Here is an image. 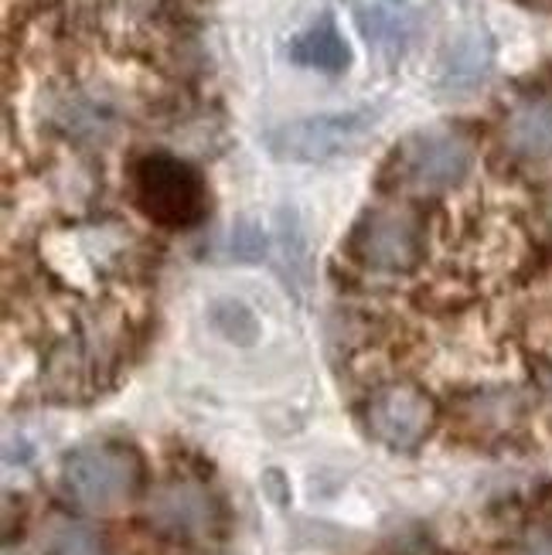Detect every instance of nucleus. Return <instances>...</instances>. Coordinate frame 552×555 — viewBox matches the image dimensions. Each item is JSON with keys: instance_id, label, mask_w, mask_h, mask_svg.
Wrapping results in <instances>:
<instances>
[{"instance_id": "nucleus-1", "label": "nucleus", "mask_w": 552, "mask_h": 555, "mask_svg": "<svg viewBox=\"0 0 552 555\" xmlns=\"http://www.w3.org/2000/svg\"><path fill=\"white\" fill-rule=\"evenodd\" d=\"M133 205L161 229H195L208 215V184L195 164L151 151L130 167Z\"/></svg>"}, {"instance_id": "nucleus-2", "label": "nucleus", "mask_w": 552, "mask_h": 555, "mask_svg": "<svg viewBox=\"0 0 552 555\" xmlns=\"http://www.w3.org/2000/svg\"><path fill=\"white\" fill-rule=\"evenodd\" d=\"M372 130H375L372 109L300 116L267 133V151L277 160H291V164H328L362 151V143L372 137Z\"/></svg>"}, {"instance_id": "nucleus-3", "label": "nucleus", "mask_w": 552, "mask_h": 555, "mask_svg": "<svg viewBox=\"0 0 552 555\" xmlns=\"http://www.w3.org/2000/svg\"><path fill=\"white\" fill-rule=\"evenodd\" d=\"M140 456L116 443H95L68 453L62 467V485L68 498L86 512H113L127 504L140 488Z\"/></svg>"}, {"instance_id": "nucleus-4", "label": "nucleus", "mask_w": 552, "mask_h": 555, "mask_svg": "<svg viewBox=\"0 0 552 555\" xmlns=\"http://www.w3.org/2000/svg\"><path fill=\"white\" fill-rule=\"evenodd\" d=\"M474 151L467 137L458 130L429 127L406 137L393 154V175L399 188L420 191V195H437L453 184H461L471 171Z\"/></svg>"}, {"instance_id": "nucleus-5", "label": "nucleus", "mask_w": 552, "mask_h": 555, "mask_svg": "<svg viewBox=\"0 0 552 555\" xmlns=\"http://www.w3.org/2000/svg\"><path fill=\"white\" fill-rule=\"evenodd\" d=\"M355 259L378 273H406L423 256V222L413 208H369L351 235Z\"/></svg>"}, {"instance_id": "nucleus-6", "label": "nucleus", "mask_w": 552, "mask_h": 555, "mask_svg": "<svg viewBox=\"0 0 552 555\" xmlns=\"http://www.w3.org/2000/svg\"><path fill=\"white\" fill-rule=\"evenodd\" d=\"M365 420L378 443L406 453L426 440L429 426H434V402L416 385L393 382L369 399Z\"/></svg>"}, {"instance_id": "nucleus-7", "label": "nucleus", "mask_w": 552, "mask_h": 555, "mask_svg": "<svg viewBox=\"0 0 552 555\" xmlns=\"http://www.w3.org/2000/svg\"><path fill=\"white\" fill-rule=\"evenodd\" d=\"M147 525L164 539L175 542H205L219 528V504L208 488L195 480H171L161 485L147 501Z\"/></svg>"}, {"instance_id": "nucleus-8", "label": "nucleus", "mask_w": 552, "mask_h": 555, "mask_svg": "<svg viewBox=\"0 0 552 555\" xmlns=\"http://www.w3.org/2000/svg\"><path fill=\"white\" fill-rule=\"evenodd\" d=\"M495 62V44L485 28H464L458 38L447 44L444 62H440V89L450 95H464L477 89L491 72Z\"/></svg>"}, {"instance_id": "nucleus-9", "label": "nucleus", "mask_w": 552, "mask_h": 555, "mask_svg": "<svg viewBox=\"0 0 552 555\" xmlns=\"http://www.w3.org/2000/svg\"><path fill=\"white\" fill-rule=\"evenodd\" d=\"M291 62L310 72H324V76H342L351 65V48L345 41V35L338 31L334 17H318L310 28H304L294 41H291Z\"/></svg>"}, {"instance_id": "nucleus-10", "label": "nucleus", "mask_w": 552, "mask_h": 555, "mask_svg": "<svg viewBox=\"0 0 552 555\" xmlns=\"http://www.w3.org/2000/svg\"><path fill=\"white\" fill-rule=\"evenodd\" d=\"M509 151L525 160H542L552 154V100H525L505 119Z\"/></svg>"}, {"instance_id": "nucleus-11", "label": "nucleus", "mask_w": 552, "mask_h": 555, "mask_svg": "<svg viewBox=\"0 0 552 555\" xmlns=\"http://www.w3.org/2000/svg\"><path fill=\"white\" fill-rule=\"evenodd\" d=\"M355 21L362 35L369 38V44H375L378 52L386 55H399L406 38H410V24L406 17H399L396 11H386L382 4H355Z\"/></svg>"}, {"instance_id": "nucleus-12", "label": "nucleus", "mask_w": 552, "mask_h": 555, "mask_svg": "<svg viewBox=\"0 0 552 555\" xmlns=\"http://www.w3.org/2000/svg\"><path fill=\"white\" fill-rule=\"evenodd\" d=\"M211 324H215V331L226 334L235 345H253L256 334H259L253 310L239 300H215L211 304Z\"/></svg>"}, {"instance_id": "nucleus-13", "label": "nucleus", "mask_w": 552, "mask_h": 555, "mask_svg": "<svg viewBox=\"0 0 552 555\" xmlns=\"http://www.w3.org/2000/svg\"><path fill=\"white\" fill-rule=\"evenodd\" d=\"M41 555H103V545L89 528L62 521L41 542Z\"/></svg>"}, {"instance_id": "nucleus-14", "label": "nucleus", "mask_w": 552, "mask_h": 555, "mask_svg": "<svg viewBox=\"0 0 552 555\" xmlns=\"http://www.w3.org/2000/svg\"><path fill=\"white\" fill-rule=\"evenodd\" d=\"M232 253H235L239 259H256V256L262 253V235H259V229L249 225V222H243L239 229H232Z\"/></svg>"}, {"instance_id": "nucleus-15", "label": "nucleus", "mask_w": 552, "mask_h": 555, "mask_svg": "<svg viewBox=\"0 0 552 555\" xmlns=\"http://www.w3.org/2000/svg\"><path fill=\"white\" fill-rule=\"evenodd\" d=\"M515 555H552V525L532 528V532L522 539Z\"/></svg>"}, {"instance_id": "nucleus-16", "label": "nucleus", "mask_w": 552, "mask_h": 555, "mask_svg": "<svg viewBox=\"0 0 552 555\" xmlns=\"http://www.w3.org/2000/svg\"><path fill=\"white\" fill-rule=\"evenodd\" d=\"M545 215H549V222H552V191L545 195Z\"/></svg>"}]
</instances>
